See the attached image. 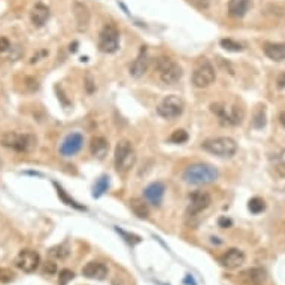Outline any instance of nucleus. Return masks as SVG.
Masks as SVG:
<instances>
[{"label": "nucleus", "instance_id": "obj_1", "mask_svg": "<svg viewBox=\"0 0 285 285\" xmlns=\"http://www.w3.org/2000/svg\"><path fill=\"white\" fill-rule=\"evenodd\" d=\"M217 178H218L217 168H214L208 163L191 165L182 173V179L191 185H206V184L217 181Z\"/></svg>", "mask_w": 285, "mask_h": 285}, {"label": "nucleus", "instance_id": "obj_2", "mask_svg": "<svg viewBox=\"0 0 285 285\" xmlns=\"http://www.w3.org/2000/svg\"><path fill=\"white\" fill-rule=\"evenodd\" d=\"M0 144L5 148L14 150L17 153H29L38 144V139L33 134L27 133H17V131H6L0 137Z\"/></svg>", "mask_w": 285, "mask_h": 285}, {"label": "nucleus", "instance_id": "obj_3", "mask_svg": "<svg viewBox=\"0 0 285 285\" xmlns=\"http://www.w3.org/2000/svg\"><path fill=\"white\" fill-rule=\"evenodd\" d=\"M203 150H206L211 154L220 156V157H231L236 154L237 151V144L236 140L227 136H221V137H212L208 139L202 144Z\"/></svg>", "mask_w": 285, "mask_h": 285}, {"label": "nucleus", "instance_id": "obj_4", "mask_svg": "<svg viewBox=\"0 0 285 285\" xmlns=\"http://www.w3.org/2000/svg\"><path fill=\"white\" fill-rule=\"evenodd\" d=\"M184 106H185V103H184L182 97H179L176 94H171V96H166L159 103L157 114L165 119H175L182 115Z\"/></svg>", "mask_w": 285, "mask_h": 285}, {"label": "nucleus", "instance_id": "obj_5", "mask_svg": "<svg viewBox=\"0 0 285 285\" xmlns=\"http://www.w3.org/2000/svg\"><path fill=\"white\" fill-rule=\"evenodd\" d=\"M136 163V153L128 140H119L115 148V166L121 172H127Z\"/></svg>", "mask_w": 285, "mask_h": 285}, {"label": "nucleus", "instance_id": "obj_6", "mask_svg": "<svg viewBox=\"0 0 285 285\" xmlns=\"http://www.w3.org/2000/svg\"><path fill=\"white\" fill-rule=\"evenodd\" d=\"M157 72L162 82L168 85L176 84L182 78V69L178 63L172 61L171 58H160L157 61Z\"/></svg>", "mask_w": 285, "mask_h": 285}, {"label": "nucleus", "instance_id": "obj_7", "mask_svg": "<svg viewBox=\"0 0 285 285\" xmlns=\"http://www.w3.org/2000/svg\"><path fill=\"white\" fill-rule=\"evenodd\" d=\"M119 48V32L114 24H106L99 33V50L108 54L116 53Z\"/></svg>", "mask_w": 285, "mask_h": 285}, {"label": "nucleus", "instance_id": "obj_8", "mask_svg": "<svg viewBox=\"0 0 285 285\" xmlns=\"http://www.w3.org/2000/svg\"><path fill=\"white\" fill-rule=\"evenodd\" d=\"M212 112L220 118V122L224 125H237L242 122L243 118V111L237 106L231 108V111H227V108L218 105V103H212L211 105Z\"/></svg>", "mask_w": 285, "mask_h": 285}, {"label": "nucleus", "instance_id": "obj_9", "mask_svg": "<svg viewBox=\"0 0 285 285\" xmlns=\"http://www.w3.org/2000/svg\"><path fill=\"white\" fill-rule=\"evenodd\" d=\"M215 81V69L209 61H202L193 73V84L197 88H206Z\"/></svg>", "mask_w": 285, "mask_h": 285}, {"label": "nucleus", "instance_id": "obj_10", "mask_svg": "<svg viewBox=\"0 0 285 285\" xmlns=\"http://www.w3.org/2000/svg\"><path fill=\"white\" fill-rule=\"evenodd\" d=\"M39 263H41L39 254H38L36 251H32V249H23V251L17 255V258H15V266H17L20 270L26 272V273L35 272V270L38 269Z\"/></svg>", "mask_w": 285, "mask_h": 285}, {"label": "nucleus", "instance_id": "obj_11", "mask_svg": "<svg viewBox=\"0 0 285 285\" xmlns=\"http://www.w3.org/2000/svg\"><path fill=\"white\" fill-rule=\"evenodd\" d=\"M209 205H211V196L206 191H194V193L190 194L188 214L190 215H197V214L203 212Z\"/></svg>", "mask_w": 285, "mask_h": 285}, {"label": "nucleus", "instance_id": "obj_12", "mask_svg": "<svg viewBox=\"0 0 285 285\" xmlns=\"http://www.w3.org/2000/svg\"><path fill=\"white\" fill-rule=\"evenodd\" d=\"M82 144H84V137L81 133H72L69 134L64 142L61 144V148H60V153L61 156L64 157H70V156H75L81 148H82Z\"/></svg>", "mask_w": 285, "mask_h": 285}, {"label": "nucleus", "instance_id": "obj_13", "mask_svg": "<svg viewBox=\"0 0 285 285\" xmlns=\"http://www.w3.org/2000/svg\"><path fill=\"white\" fill-rule=\"evenodd\" d=\"M220 263L226 269H230V270L237 269L245 263V254L237 248H231L220 257Z\"/></svg>", "mask_w": 285, "mask_h": 285}, {"label": "nucleus", "instance_id": "obj_14", "mask_svg": "<svg viewBox=\"0 0 285 285\" xmlns=\"http://www.w3.org/2000/svg\"><path fill=\"white\" fill-rule=\"evenodd\" d=\"M148 69V56H147V48L142 47L136 60L131 63L130 66V75L133 78H140L142 75H144Z\"/></svg>", "mask_w": 285, "mask_h": 285}, {"label": "nucleus", "instance_id": "obj_15", "mask_svg": "<svg viewBox=\"0 0 285 285\" xmlns=\"http://www.w3.org/2000/svg\"><path fill=\"white\" fill-rule=\"evenodd\" d=\"M82 275L90 279H105L108 275V269L100 261H90L82 267Z\"/></svg>", "mask_w": 285, "mask_h": 285}, {"label": "nucleus", "instance_id": "obj_16", "mask_svg": "<svg viewBox=\"0 0 285 285\" xmlns=\"http://www.w3.org/2000/svg\"><path fill=\"white\" fill-rule=\"evenodd\" d=\"M145 199L153 205V206H160L163 196H165V185L162 182H153L145 188Z\"/></svg>", "mask_w": 285, "mask_h": 285}, {"label": "nucleus", "instance_id": "obj_17", "mask_svg": "<svg viewBox=\"0 0 285 285\" xmlns=\"http://www.w3.org/2000/svg\"><path fill=\"white\" fill-rule=\"evenodd\" d=\"M251 8V0H230L228 14L234 18H242Z\"/></svg>", "mask_w": 285, "mask_h": 285}, {"label": "nucleus", "instance_id": "obj_18", "mask_svg": "<svg viewBox=\"0 0 285 285\" xmlns=\"http://www.w3.org/2000/svg\"><path fill=\"white\" fill-rule=\"evenodd\" d=\"M73 14H75V20L78 24V29L82 32L88 27L90 24V11L85 5L82 3H75L73 6Z\"/></svg>", "mask_w": 285, "mask_h": 285}, {"label": "nucleus", "instance_id": "obj_19", "mask_svg": "<svg viewBox=\"0 0 285 285\" xmlns=\"http://www.w3.org/2000/svg\"><path fill=\"white\" fill-rule=\"evenodd\" d=\"M90 150H91V154L99 159V160H103L109 151V144H108V140L102 136L99 137H94L91 140V145H90Z\"/></svg>", "mask_w": 285, "mask_h": 285}, {"label": "nucleus", "instance_id": "obj_20", "mask_svg": "<svg viewBox=\"0 0 285 285\" xmlns=\"http://www.w3.org/2000/svg\"><path fill=\"white\" fill-rule=\"evenodd\" d=\"M264 54L273 61L285 60V44H264Z\"/></svg>", "mask_w": 285, "mask_h": 285}, {"label": "nucleus", "instance_id": "obj_21", "mask_svg": "<svg viewBox=\"0 0 285 285\" xmlns=\"http://www.w3.org/2000/svg\"><path fill=\"white\" fill-rule=\"evenodd\" d=\"M50 18V9L42 5V3H38L33 11H32V23L35 27H42Z\"/></svg>", "mask_w": 285, "mask_h": 285}, {"label": "nucleus", "instance_id": "obj_22", "mask_svg": "<svg viewBox=\"0 0 285 285\" xmlns=\"http://www.w3.org/2000/svg\"><path fill=\"white\" fill-rule=\"evenodd\" d=\"M243 278L251 285H261L266 281V272L260 267H252L243 272Z\"/></svg>", "mask_w": 285, "mask_h": 285}, {"label": "nucleus", "instance_id": "obj_23", "mask_svg": "<svg viewBox=\"0 0 285 285\" xmlns=\"http://www.w3.org/2000/svg\"><path fill=\"white\" fill-rule=\"evenodd\" d=\"M130 206L133 209V212L139 217V218H147L148 217V206L145 205L144 200H140V199H133L130 202Z\"/></svg>", "mask_w": 285, "mask_h": 285}, {"label": "nucleus", "instance_id": "obj_24", "mask_svg": "<svg viewBox=\"0 0 285 285\" xmlns=\"http://www.w3.org/2000/svg\"><path fill=\"white\" fill-rule=\"evenodd\" d=\"M54 187H56V190H57V194H58V197L66 203V205H69V206H72V208H75V209H79V211H85V206H82V205H79L78 202H75L72 197H69V194L58 185V184H54Z\"/></svg>", "mask_w": 285, "mask_h": 285}, {"label": "nucleus", "instance_id": "obj_25", "mask_svg": "<svg viewBox=\"0 0 285 285\" xmlns=\"http://www.w3.org/2000/svg\"><path fill=\"white\" fill-rule=\"evenodd\" d=\"M252 125H254V128H263L266 125V109H264V106H257L254 116H252Z\"/></svg>", "mask_w": 285, "mask_h": 285}, {"label": "nucleus", "instance_id": "obj_26", "mask_svg": "<svg viewBox=\"0 0 285 285\" xmlns=\"http://www.w3.org/2000/svg\"><path fill=\"white\" fill-rule=\"evenodd\" d=\"M109 188V178L108 176H102L97 179L94 188H93V197H100L102 194H105Z\"/></svg>", "mask_w": 285, "mask_h": 285}, {"label": "nucleus", "instance_id": "obj_27", "mask_svg": "<svg viewBox=\"0 0 285 285\" xmlns=\"http://www.w3.org/2000/svg\"><path fill=\"white\" fill-rule=\"evenodd\" d=\"M248 209L252 212V214H260L266 209V203L263 199L260 197H252L249 202H248Z\"/></svg>", "mask_w": 285, "mask_h": 285}, {"label": "nucleus", "instance_id": "obj_28", "mask_svg": "<svg viewBox=\"0 0 285 285\" xmlns=\"http://www.w3.org/2000/svg\"><path fill=\"white\" fill-rule=\"evenodd\" d=\"M69 254L70 252H69V249L64 245H57V246H53L50 249V255L53 258H57V260H64V258L69 257Z\"/></svg>", "mask_w": 285, "mask_h": 285}, {"label": "nucleus", "instance_id": "obj_29", "mask_svg": "<svg viewBox=\"0 0 285 285\" xmlns=\"http://www.w3.org/2000/svg\"><path fill=\"white\" fill-rule=\"evenodd\" d=\"M187 140H188V133L185 130H176L169 137V142H172V144H185Z\"/></svg>", "mask_w": 285, "mask_h": 285}, {"label": "nucleus", "instance_id": "obj_30", "mask_svg": "<svg viewBox=\"0 0 285 285\" xmlns=\"http://www.w3.org/2000/svg\"><path fill=\"white\" fill-rule=\"evenodd\" d=\"M115 230L124 237V240L127 242V243H130L131 246H134V245H137V243H140L142 242V239L137 236V234H131V233H127V231H124V230H121L119 227H115Z\"/></svg>", "mask_w": 285, "mask_h": 285}, {"label": "nucleus", "instance_id": "obj_31", "mask_svg": "<svg viewBox=\"0 0 285 285\" xmlns=\"http://www.w3.org/2000/svg\"><path fill=\"white\" fill-rule=\"evenodd\" d=\"M220 45L224 48V50H227V51H242L243 48H242V44H239V42H236V41H233V39H221L220 41Z\"/></svg>", "mask_w": 285, "mask_h": 285}, {"label": "nucleus", "instance_id": "obj_32", "mask_svg": "<svg viewBox=\"0 0 285 285\" xmlns=\"http://www.w3.org/2000/svg\"><path fill=\"white\" fill-rule=\"evenodd\" d=\"M15 279V273L14 270L8 269V267H0V282L3 284H9Z\"/></svg>", "mask_w": 285, "mask_h": 285}, {"label": "nucleus", "instance_id": "obj_33", "mask_svg": "<svg viewBox=\"0 0 285 285\" xmlns=\"http://www.w3.org/2000/svg\"><path fill=\"white\" fill-rule=\"evenodd\" d=\"M73 278H75V273H73L72 270L63 269V270L60 272V275H58V282H60V285H67Z\"/></svg>", "mask_w": 285, "mask_h": 285}, {"label": "nucleus", "instance_id": "obj_34", "mask_svg": "<svg viewBox=\"0 0 285 285\" xmlns=\"http://www.w3.org/2000/svg\"><path fill=\"white\" fill-rule=\"evenodd\" d=\"M190 2H191L197 9H200V11L209 8V2H208V0H190Z\"/></svg>", "mask_w": 285, "mask_h": 285}, {"label": "nucleus", "instance_id": "obj_35", "mask_svg": "<svg viewBox=\"0 0 285 285\" xmlns=\"http://www.w3.org/2000/svg\"><path fill=\"white\" fill-rule=\"evenodd\" d=\"M11 48V42L6 38H0V53H5Z\"/></svg>", "mask_w": 285, "mask_h": 285}, {"label": "nucleus", "instance_id": "obj_36", "mask_svg": "<svg viewBox=\"0 0 285 285\" xmlns=\"http://www.w3.org/2000/svg\"><path fill=\"white\" fill-rule=\"evenodd\" d=\"M44 272H45V273H48V275H53V273H56V272H57V267H56V264H54V263L48 261V263H45V266H44Z\"/></svg>", "mask_w": 285, "mask_h": 285}, {"label": "nucleus", "instance_id": "obj_37", "mask_svg": "<svg viewBox=\"0 0 285 285\" xmlns=\"http://www.w3.org/2000/svg\"><path fill=\"white\" fill-rule=\"evenodd\" d=\"M218 224H220V227H223V228H228V227H231V224H233V221H231L230 218H226V217H221V218L218 220Z\"/></svg>", "mask_w": 285, "mask_h": 285}, {"label": "nucleus", "instance_id": "obj_38", "mask_svg": "<svg viewBox=\"0 0 285 285\" xmlns=\"http://www.w3.org/2000/svg\"><path fill=\"white\" fill-rule=\"evenodd\" d=\"M47 54H48V51H45V50H41V51H39L38 54H35V56L32 57V60H30V63L33 64V63H36V61H39V58H41V57H45Z\"/></svg>", "mask_w": 285, "mask_h": 285}, {"label": "nucleus", "instance_id": "obj_39", "mask_svg": "<svg viewBox=\"0 0 285 285\" xmlns=\"http://www.w3.org/2000/svg\"><path fill=\"white\" fill-rule=\"evenodd\" d=\"M276 84H278L279 88H285V72L278 75V78H276Z\"/></svg>", "mask_w": 285, "mask_h": 285}, {"label": "nucleus", "instance_id": "obj_40", "mask_svg": "<svg viewBox=\"0 0 285 285\" xmlns=\"http://www.w3.org/2000/svg\"><path fill=\"white\" fill-rule=\"evenodd\" d=\"M184 284H187V285H197L194 278H193V275H190V273L184 278Z\"/></svg>", "mask_w": 285, "mask_h": 285}, {"label": "nucleus", "instance_id": "obj_41", "mask_svg": "<svg viewBox=\"0 0 285 285\" xmlns=\"http://www.w3.org/2000/svg\"><path fill=\"white\" fill-rule=\"evenodd\" d=\"M85 85H87L88 93H93V91H94V85H93V81H91V76H90V75L87 76V84H85Z\"/></svg>", "mask_w": 285, "mask_h": 285}, {"label": "nucleus", "instance_id": "obj_42", "mask_svg": "<svg viewBox=\"0 0 285 285\" xmlns=\"http://www.w3.org/2000/svg\"><path fill=\"white\" fill-rule=\"evenodd\" d=\"M279 122H281V125L285 128V111L279 114Z\"/></svg>", "mask_w": 285, "mask_h": 285}, {"label": "nucleus", "instance_id": "obj_43", "mask_svg": "<svg viewBox=\"0 0 285 285\" xmlns=\"http://www.w3.org/2000/svg\"><path fill=\"white\" fill-rule=\"evenodd\" d=\"M76 47H78V42H75V44H73V45H70V51H73V53H75V51H76V50H78V48H76Z\"/></svg>", "mask_w": 285, "mask_h": 285}]
</instances>
